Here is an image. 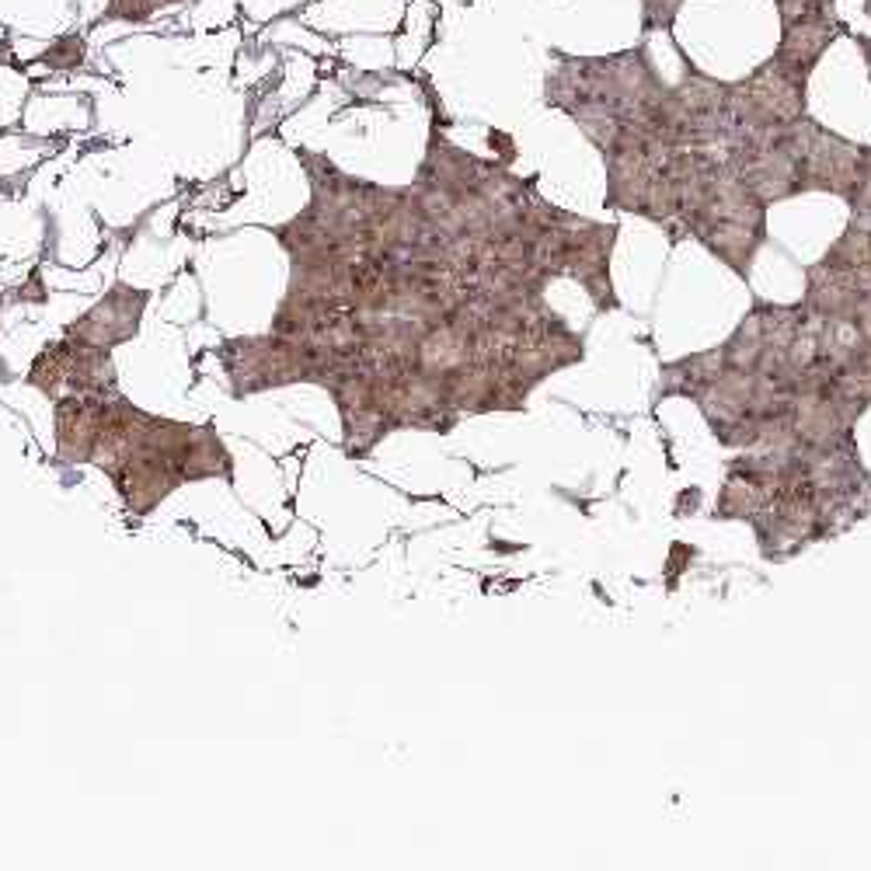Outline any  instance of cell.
I'll return each mask as SVG.
<instances>
[{"mask_svg": "<svg viewBox=\"0 0 871 871\" xmlns=\"http://www.w3.org/2000/svg\"><path fill=\"white\" fill-rule=\"evenodd\" d=\"M42 64L60 66V70H70V66L84 64V38L77 35H64L49 53H42Z\"/></svg>", "mask_w": 871, "mask_h": 871, "instance_id": "obj_1", "label": "cell"}]
</instances>
